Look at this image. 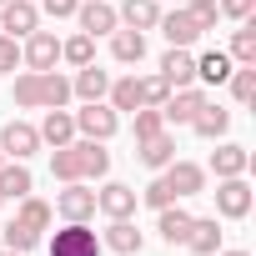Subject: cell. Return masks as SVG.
I'll return each instance as SVG.
<instances>
[{"label":"cell","mask_w":256,"mask_h":256,"mask_svg":"<svg viewBox=\"0 0 256 256\" xmlns=\"http://www.w3.org/2000/svg\"><path fill=\"white\" fill-rule=\"evenodd\" d=\"M76 131L86 141H110L120 131V116L106 106V100H86V110H76Z\"/></svg>","instance_id":"cell-1"},{"label":"cell","mask_w":256,"mask_h":256,"mask_svg":"<svg viewBox=\"0 0 256 256\" xmlns=\"http://www.w3.org/2000/svg\"><path fill=\"white\" fill-rule=\"evenodd\" d=\"M0 151H6V161H30L40 151V131L26 120H6L0 126Z\"/></svg>","instance_id":"cell-2"},{"label":"cell","mask_w":256,"mask_h":256,"mask_svg":"<svg viewBox=\"0 0 256 256\" xmlns=\"http://www.w3.org/2000/svg\"><path fill=\"white\" fill-rule=\"evenodd\" d=\"M251 186H246V176H221V186H216V216H226V221H241L246 211H251Z\"/></svg>","instance_id":"cell-3"},{"label":"cell","mask_w":256,"mask_h":256,"mask_svg":"<svg viewBox=\"0 0 256 256\" xmlns=\"http://www.w3.org/2000/svg\"><path fill=\"white\" fill-rule=\"evenodd\" d=\"M30 30H40V6L36 0H6L0 6V36H30Z\"/></svg>","instance_id":"cell-4"},{"label":"cell","mask_w":256,"mask_h":256,"mask_svg":"<svg viewBox=\"0 0 256 256\" xmlns=\"http://www.w3.org/2000/svg\"><path fill=\"white\" fill-rule=\"evenodd\" d=\"M50 211H60V221H90L96 216V191L86 181H66V191L56 196Z\"/></svg>","instance_id":"cell-5"},{"label":"cell","mask_w":256,"mask_h":256,"mask_svg":"<svg viewBox=\"0 0 256 256\" xmlns=\"http://www.w3.org/2000/svg\"><path fill=\"white\" fill-rule=\"evenodd\" d=\"M50 256H100L96 231H86V221H66V231H56Z\"/></svg>","instance_id":"cell-6"},{"label":"cell","mask_w":256,"mask_h":256,"mask_svg":"<svg viewBox=\"0 0 256 256\" xmlns=\"http://www.w3.org/2000/svg\"><path fill=\"white\" fill-rule=\"evenodd\" d=\"M136 206H141V191L120 186V181H106V186L96 191V211H100V216H110V221H120V216H136Z\"/></svg>","instance_id":"cell-7"},{"label":"cell","mask_w":256,"mask_h":256,"mask_svg":"<svg viewBox=\"0 0 256 256\" xmlns=\"http://www.w3.org/2000/svg\"><path fill=\"white\" fill-rule=\"evenodd\" d=\"M201 106H206V90H201V86H181V90H171V96H166L161 116H166V126H191Z\"/></svg>","instance_id":"cell-8"},{"label":"cell","mask_w":256,"mask_h":256,"mask_svg":"<svg viewBox=\"0 0 256 256\" xmlns=\"http://www.w3.org/2000/svg\"><path fill=\"white\" fill-rule=\"evenodd\" d=\"M171 90H181V86H196V56L186 50V46H171L166 56H161V70H156Z\"/></svg>","instance_id":"cell-9"},{"label":"cell","mask_w":256,"mask_h":256,"mask_svg":"<svg viewBox=\"0 0 256 256\" xmlns=\"http://www.w3.org/2000/svg\"><path fill=\"white\" fill-rule=\"evenodd\" d=\"M76 20H80L86 36H110V30L120 26V16H116L110 0H80V6H76Z\"/></svg>","instance_id":"cell-10"},{"label":"cell","mask_w":256,"mask_h":256,"mask_svg":"<svg viewBox=\"0 0 256 256\" xmlns=\"http://www.w3.org/2000/svg\"><path fill=\"white\" fill-rule=\"evenodd\" d=\"M20 60H26L30 70H56V60H60V40H56L50 30H30V36H26Z\"/></svg>","instance_id":"cell-11"},{"label":"cell","mask_w":256,"mask_h":256,"mask_svg":"<svg viewBox=\"0 0 256 256\" xmlns=\"http://www.w3.org/2000/svg\"><path fill=\"white\" fill-rule=\"evenodd\" d=\"M161 176H166V186H171V196H176V201H181V196H201V191H206V171H201L196 161H171Z\"/></svg>","instance_id":"cell-12"},{"label":"cell","mask_w":256,"mask_h":256,"mask_svg":"<svg viewBox=\"0 0 256 256\" xmlns=\"http://www.w3.org/2000/svg\"><path fill=\"white\" fill-rule=\"evenodd\" d=\"M186 251H191V256H216V251H221V226H216V216H191Z\"/></svg>","instance_id":"cell-13"},{"label":"cell","mask_w":256,"mask_h":256,"mask_svg":"<svg viewBox=\"0 0 256 256\" xmlns=\"http://www.w3.org/2000/svg\"><path fill=\"white\" fill-rule=\"evenodd\" d=\"M136 156H141V166H151V171H166V166L176 161V141H171V131H156V136L136 141Z\"/></svg>","instance_id":"cell-14"},{"label":"cell","mask_w":256,"mask_h":256,"mask_svg":"<svg viewBox=\"0 0 256 256\" xmlns=\"http://www.w3.org/2000/svg\"><path fill=\"white\" fill-rule=\"evenodd\" d=\"M100 246H110L116 256H141V246H146V241H141V231H136V221H131V216H120V221H110V226H106V241H100Z\"/></svg>","instance_id":"cell-15"},{"label":"cell","mask_w":256,"mask_h":256,"mask_svg":"<svg viewBox=\"0 0 256 256\" xmlns=\"http://www.w3.org/2000/svg\"><path fill=\"white\" fill-rule=\"evenodd\" d=\"M110 56L120 60V66H141V56H146V30H131V26H116L110 30Z\"/></svg>","instance_id":"cell-16"},{"label":"cell","mask_w":256,"mask_h":256,"mask_svg":"<svg viewBox=\"0 0 256 256\" xmlns=\"http://www.w3.org/2000/svg\"><path fill=\"white\" fill-rule=\"evenodd\" d=\"M191 131H196V136H206V141H221V136L231 131V110H226V106H216V100H206V106L196 110V120H191Z\"/></svg>","instance_id":"cell-17"},{"label":"cell","mask_w":256,"mask_h":256,"mask_svg":"<svg viewBox=\"0 0 256 256\" xmlns=\"http://www.w3.org/2000/svg\"><path fill=\"white\" fill-rule=\"evenodd\" d=\"M106 90H110V76L90 60V66H80L76 70V80H70V96H80V100H106Z\"/></svg>","instance_id":"cell-18"},{"label":"cell","mask_w":256,"mask_h":256,"mask_svg":"<svg viewBox=\"0 0 256 256\" xmlns=\"http://www.w3.org/2000/svg\"><path fill=\"white\" fill-rule=\"evenodd\" d=\"M246 166H251V156H246V146H236V141H221V146L211 151L216 181H221V176H246Z\"/></svg>","instance_id":"cell-19"},{"label":"cell","mask_w":256,"mask_h":256,"mask_svg":"<svg viewBox=\"0 0 256 256\" xmlns=\"http://www.w3.org/2000/svg\"><path fill=\"white\" fill-rule=\"evenodd\" d=\"M40 141H50V146H70V141H76V116H70L66 106L46 110V120H40Z\"/></svg>","instance_id":"cell-20"},{"label":"cell","mask_w":256,"mask_h":256,"mask_svg":"<svg viewBox=\"0 0 256 256\" xmlns=\"http://www.w3.org/2000/svg\"><path fill=\"white\" fill-rule=\"evenodd\" d=\"M116 16H120V26H131V30H156V20H161V0H126Z\"/></svg>","instance_id":"cell-21"},{"label":"cell","mask_w":256,"mask_h":256,"mask_svg":"<svg viewBox=\"0 0 256 256\" xmlns=\"http://www.w3.org/2000/svg\"><path fill=\"white\" fill-rule=\"evenodd\" d=\"M156 26H161V36H166L171 46H186V50H191V46L201 40V30H196V20H191L186 10H171V16H161Z\"/></svg>","instance_id":"cell-22"},{"label":"cell","mask_w":256,"mask_h":256,"mask_svg":"<svg viewBox=\"0 0 256 256\" xmlns=\"http://www.w3.org/2000/svg\"><path fill=\"white\" fill-rule=\"evenodd\" d=\"M156 231H161V241H166V246H186L191 211H181L176 201H171V206H161V221H156Z\"/></svg>","instance_id":"cell-23"},{"label":"cell","mask_w":256,"mask_h":256,"mask_svg":"<svg viewBox=\"0 0 256 256\" xmlns=\"http://www.w3.org/2000/svg\"><path fill=\"white\" fill-rule=\"evenodd\" d=\"M231 70H236V60H231L226 50H206V56H196V80H201V86H221Z\"/></svg>","instance_id":"cell-24"},{"label":"cell","mask_w":256,"mask_h":256,"mask_svg":"<svg viewBox=\"0 0 256 256\" xmlns=\"http://www.w3.org/2000/svg\"><path fill=\"white\" fill-rule=\"evenodd\" d=\"M30 171H26V161H6L0 166V196L6 201H20V196H30Z\"/></svg>","instance_id":"cell-25"},{"label":"cell","mask_w":256,"mask_h":256,"mask_svg":"<svg viewBox=\"0 0 256 256\" xmlns=\"http://www.w3.org/2000/svg\"><path fill=\"white\" fill-rule=\"evenodd\" d=\"M50 176H56V181H86V176H80V141L50 151Z\"/></svg>","instance_id":"cell-26"},{"label":"cell","mask_w":256,"mask_h":256,"mask_svg":"<svg viewBox=\"0 0 256 256\" xmlns=\"http://www.w3.org/2000/svg\"><path fill=\"white\" fill-rule=\"evenodd\" d=\"M106 171H110L106 141H86V136H80V176H86V181H100Z\"/></svg>","instance_id":"cell-27"},{"label":"cell","mask_w":256,"mask_h":256,"mask_svg":"<svg viewBox=\"0 0 256 256\" xmlns=\"http://www.w3.org/2000/svg\"><path fill=\"white\" fill-rule=\"evenodd\" d=\"M40 106L56 110V106H70V80L60 70H40Z\"/></svg>","instance_id":"cell-28"},{"label":"cell","mask_w":256,"mask_h":256,"mask_svg":"<svg viewBox=\"0 0 256 256\" xmlns=\"http://www.w3.org/2000/svg\"><path fill=\"white\" fill-rule=\"evenodd\" d=\"M106 96H110V110H116V116H120V110H136V106H141V80H136V76H120V80H110Z\"/></svg>","instance_id":"cell-29"},{"label":"cell","mask_w":256,"mask_h":256,"mask_svg":"<svg viewBox=\"0 0 256 256\" xmlns=\"http://www.w3.org/2000/svg\"><path fill=\"white\" fill-rule=\"evenodd\" d=\"M20 226H30V231H46L50 221H56V211H50V201H40V196H20V216H16Z\"/></svg>","instance_id":"cell-30"},{"label":"cell","mask_w":256,"mask_h":256,"mask_svg":"<svg viewBox=\"0 0 256 256\" xmlns=\"http://www.w3.org/2000/svg\"><path fill=\"white\" fill-rule=\"evenodd\" d=\"M236 66H256V26L251 20H241V30L231 36V50H226Z\"/></svg>","instance_id":"cell-31"},{"label":"cell","mask_w":256,"mask_h":256,"mask_svg":"<svg viewBox=\"0 0 256 256\" xmlns=\"http://www.w3.org/2000/svg\"><path fill=\"white\" fill-rule=\"evenodd\" d=\"M60 60H70L76 70H80V66H90V60H96V36H86V30H80V36L60 40Z\"/></svg>","instance_id":"cell-32"},{"label":"cell","mask_w":256,"mask_h":256,"mask_svg":"<svg viewBox=\"0 0 256 256\" xmlns=\"http://www.w3.org/2000/svg\"><path fill=\"white\" fill-rule=\"evenodd\" d=\"M16 106H26V110H36V106H40V70L16 76Z\"/></svg>","instance_id":"cell-33"},{"label":"cell","mask_w":256,"mask_h":256,"mask_svg":"<svg viewBox=\"0 0 256 256\" xmlns=\"http://www.w3.org/2000/svg\"><path fill=\"white\" fill-rule=\"evenodd\" d=\"M36 246H40V231H30V226H20V221L6 226V251H20V256H26V251H36Z\"/></svg>","instance_id":"cell-34"},{"label":"cell","mask_w":256,"mask_h":256,"mask_svg":"<svg viewBox=\"0 0 256 256\" xmlns=\"http://www.w3.org/2000/svg\"><path fill=\"white\" fill-rule=\"evenodd\" d=\"M131 116H136V141H146V136H156V131H166V116H161L156 106H136Z\"/></svg>","instance_id":"cell-35"},{"label":"cell","mask_w":256,"mask_h":256,"mask_svg":"<svg viewBox=\"0 0 256 256\" xmlns=\"http://www.w3.org/2000/svg\"><path fill=\"white\" fill-rule=\"evenodd\" d=\"M226 80H231V96H236L241 106H246V100L256 96V66H236V70H231Z\"/></svg>","instance_id":"cell-36"},{"label":"cell","mask_w":256,"mask_h":256,"mask_svg":"<svg viewBox=\"0 0 256 256\" xmlns=\"http://www.w3.org/2000/svg\"><path fill=\"white\" fill-rule=\"evenodd\" d=\"M186 16L196 20V30H201V36H206V30H216V20H221L216 0H191V6H186Z\"/></svg>","instance_id":"cell-37"},{"label":"cell","mask_w":256,"mask_h":256,"mask_svg":"<svg viewBox=\"0 0 256 256\" xmlns=\"http://www.w3.org/2000/svg\"><path fill=\"white\" fill-rule=\"evenodd\" d=\"M136 80H141V106H156V110H161L166 96H171V86H166L161 76H136Z\"/></svg>","instance_id":"cell-38"},{"label":"cell","mask_w":256,"mask_h":256,"mask_svg":"<svg viewBox=\"0 0 256 256\" xmlns=\"http://www.w3.org/2000/svg\"><path fill=\"white\" fill-rule=\"evenodd\" d=\"M141 201H146L151 211H161V206H171L176 196H171V186H166V176H156V181H151V186L141 191Z\"/></svg>","instance_id":"cell-39"},{"label":"cell","mask_w":256,"mask_h":256,"mask_svg":"<svg viewBox=\"0 0 256 256\" xmlns=\"http://www.w3.org/2000/svg\"><path fill=\"white\" fill-rule=\"evenodd\" d=\"M216 10H221V16H231V20H251L256 0H216Z\"/></svg>","instance_id":"cell-40"},{"label":"cell","mask_w":256,"mask_h":256,"mask_svg":"<svg viewBox=\"0 0 256 256\" xmlns=\"http://www.w3.org/2000/svg\"><path fill=\"white\" fill-rule=\"evenodd\" d=\"M20 66V46H16V36H0V70H16Z\"/></svg>","instance_id":"cell-41"},{"label":"cell","mask_w":256,"mask_h":256,"mask_svg":"<svg viewBox=\"0 0 256 256\" xmlns=\"http://www.w3.org/2000/svg\"><path fill=\"white\" fill-rule=\"evenodd\" d=\"M76 6H80V0H40V10H46L50 20H66V16H76Z\"/></svg>","instance_id":"cell-42"},{"label":"cell","mask_w":256,"mask_h":256,"mask_svg":"<svg viewBox=\"0 0 256 256\" xmlns=\"http://www.w3.org/2000/svg\"><path fill=\"white\" fill-rule=\"evenodd\" d=\"M216 256H251V251H216Z\"/></svg>","instance_id":"cell-43"},{"label":"cell","mask_w":256,"mask_h":256,"mask_svg":"<svg viewBox=\"0 0 256 256\" xmlns=\"http://www.w3.org/2000/svg\"><path fill=\"white\" fill-rule=\"evenodd\" d=\"M0 256H20V251H0Z\"/></svg>","instance_id":"cell-44"},{"label":"cell","mask_w":256,"mask_h":256,"mask_svg":"<svg viewBox=\"0 0 256 256\" xmlns=\"http://www.w3.org/2000/svg\"><path fill=\"white\" fill-rule=\"evenodd\" d=\"M0 166H6V151H0Z\"/></svg>","instance_id":"cell-45"},{"label":"cell","mask_w":256,"mask_h":256,"mask_svg":"<svg viewBox=\"0 0 256 256\" xmlns=\"http://www.w3.org/2000/svg\"><path fill=\"white\" fill-rule=\"evenodd\" d=\"M0 206H6V196H0Z\"/></svg>","instance_id":"cell-46"},{"label":"cell","mask_w":256,"mask_h":256,"mask_svg":"<svg viewBox=\"0 0 256 256\" xmlns=\"http://www.w3.org/2000/svg\"><path fill=\"white\" fill-rule=\"evenodd\" d=\"M0 6H6V0H0Z\"/></svg>","instance_id":"cell-47"}]
</instances>
